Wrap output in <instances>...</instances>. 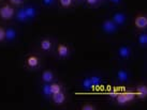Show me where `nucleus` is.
I'll list each match as a JSON object with an SVG mask.
<instances>
[{
  "instance_id": "f257e3e1",
  "label": "nucleus",
  "mask_w": 147,
  "mask_h": 110,
  "mask_svg": "<svg viewBox=\"0 0 147 110\" xmlns=\"http://www.w3.org/2000/svg\"><path fill=\"white\" fill-rule=\"evenodd\" d=\"M41 58L38 53H30L26 55L24 59V66L25 69H29V71H37L41 67Z\"/></svg>"
},
{
  "instance_id": "f03ea898",
  "label": "nucleus",
  "mask_w": 147,
  "mask_h": 110,
  "mask_svg": "<svg viewBox=\"0 0 147 110\" xmlns=\"http://www.w3.org/2000/svg\"><path fill=\"white\" fill-rule=\"evenodd\" d=\"M15 8L10 3H2L0 5V19L4 21H12L13 18H15Z\"/></svg>"
},
{
  "instance_id": "7ed1b4c3",
  "label": "nucleus",
  "mask_w": 147,
  "mask_h": 110,
  "mask_svg": "<svg viewBox=\"0 0 147 110\" xmlns=\"http://www.w3.org/2000/svg\"><path fill=\"white\" fill-rule=\"evenodd\" d=\"M134 91H123V92L117 93L115 99H116V103L118 105H127V104L131 103L132 101H134Z\"/></svg>"
},
{
  "instance_id": "20e7f679",
  "label": "nucleus",
  "mask_w": 147,
  "mask_h": 110,
  "mask_svg": "<svg viewBox=\"0 0 147 110\" xmlns=\"http://www.w3.org/2000/svg\"><path fill=\"white\" fill-rule=\"evenodd\" d=\"M133 26L136 30L144 31L147 28V15L145 13H138L133 19Z\"/></svg>"
},
{
  "instance_id": "39448f33",
  "label": "nucleus",
  "mask_w": 147,
  "mask_h": 110,
  "mask_svg": "<svg viewBox=\"0 0 147 110\" xmlns=\"http://www.w3.org/2000/svg\"><path fill=\"white\" fill-rule=\"evenodd\" d=\"M55 53H56L58 58H60V59H65V58H68L70 56L71 49H70V47L65 44V43H58L57 46H56Z\"/></svg>"
},
{
  "instance_id": "423d86ee",
  "label": "nucleus",
  "mask_w": 147,
  "mask_h": 110,
  "mask_svg": "<svg viewBox=\"0 0 147 110\" xmlns=\"http://www.w3.org/2000/svg\"><path fill=\"white\" fill-rule=\"evenodd\" d=\"M117 29H118V26L112 19H105L102 23V30L107 34H113L117 31Z\"/></svg>"
},
{
  "instance_id": "0eeeda50",
  "label": "nucleus",
  "mask_w": 147,
  "mask_h": 110,
  "mask_svg": "<svg viewBox=\"0 0 147 110\" xmlns=\"http://www.w3.org/2000/svg\"><path fill=\"white\" fill-rule=\"evenodd\" d=\"M134 94H135V97H138L139 99H141V101L146 99V97H147V86H146V83H144V82L139 83V85L136 86V88H135Z\"/></svg>"
},
{
  "instance_id": "6e6552de",
  "label": "nucleus",
  "mask_w": 147,
  "mask_h": 110,
  "mask_svg": "<svg viewBox=\"0 0 147 110\" xmlns=\"http://www.w3.org/2000/svg\"><path fill=\"white\" fill-rule=\"evenodd\" d=\"M51 96H52V101H53V103L56 106H62V105H65V102H67V95H65V93L63 91H60V92H58V93L52 94Z\"/></svg>"
},
{
  "instance_id": "1a4fd4ad",
  "label": "nucleus",
  "mask_w": 147,
  "mask_h": 110,
  "mask_svg": "<svg viewBox=\"0 0 147 110\" xmlns=\"http://www.w3.org/2000/svg\"><path fill=\"white\" fill-rule=\"evenodd\" d=\"M40 49L44 53H51L53 50V41L49 37H42L39 43Z\"/></svg>"
},
{
  "instance_id": "9d476101",
  "label": "nucleus",
  "mask_w": 147,
  "mask_h": 110,
  "mask_svg": "<svg viewBox=\"0 0 147 110\" xmlns=\"http://www.w3.org/2000/svg\"><path fill=\"white\" fill-rule=\"evenodd\" d=\"M117 55L120 59H129L132 55V49L128 45H123L117 49Z\"/></svg>"
},
{
  "instance_id": "9b49d317",
  "label": "nucleus",
  "mask_w": 147,
  "mask_h": 110,
  "mask_svg": "<svg viewBox=\"0 0 147 110\" xmlns=\"http://www.w3.org/2000/svg\"><path fill=\"white\" fill-rule=\"evenodd\" d=\"M111 19L114 21L118 27H120V26L125 25V23H126V21H127V16L125 13L119 12L118 11V12H115L114 14L112 15V18H111Z\"/></svg>"
},
{
  "instance_id": "f8f14e48",
  "label": "nucleus",
  "mask_w": 147,
  "mask_h": 110,
  "mask_svg": "<svg viewBox=\"0 0 147 110\" xmlns=\"http://www.w3.org/2000/svg\"><path fill=\"white\" fill-rule=\"evenodd\" d=\"M55 79V74L51 69H45L41 74V80L45 83H51Z\"/></svg>"
},
{
  "instance_id": "ddd939ff",
  "label": "nucleus",
  "mask_w": 147,
  "mask_h": 110,
  "mask_svg": "<svg viewBox=\"0 0 147 110\" xmlns=\"http://www.w3.org/2000/svg\"><path fill=\"white\" fill-rule=\"evenodd\" d=\"M116 77H117V80L120 82H127L129 81V78H130V75L128 73V71L123 69H120L117 71L116 73Z\"/></svg>"
},
{
  "instance_id": "4468645a",
  "label": "nucleus",
  "mask_w": 147,
  "mask_h": 110,
  "mask_svg": "<svg viewBox=\"0 0 147 110\" xmlns=\"http://www.w3.org/2000/svg\"><path fill=\"white\" fill-rule=\"evenodd\" d=\"M17 37V31L15 28L13 27H9V28H5V41L8 42H12L14 41Z\"/></svg>"
},
{
  "instance_id": "2eb2a0df",
  "label": "nucleus",
  "mask_w": 147,
  "mask_h": 110,
  "mask_svg": "<svg viewBox=\"0 0 147 110\" xmlns=\"http://www.w3.org/2000/svg\"><path fill=\"white\" fill-rule=\"evenodd\" d=\"M25 9V12L27 14V17H28V19H33L34 17L37 16V10L32 5H27Z\"/></svg>"
},
{
  "instance_id": "dca6fc26",
  "label": "nucleus",
  "mask_w": 147,
  "mask_h": 110,
  "mask_svg": "<svg viewBox=\"0 0 147 110\" xmlns=\"http://www.w3.org/2000/svg\"><path fill=\"white\" fill-rule=\"evenodd\" d=\"M15 18L21 23H25V21H28V17H27V14L25 12V9H20L17 11L16 14H15Z\"/></svg>"
},
{
  "instance_id": "f3484780",
  "label": "nucleus",
  "mask_w": 147,
  "mask_h": 110,
  "mask_svg": "<svg viewBox=\"0 0 147 110\" xmlns=\"http://www.w3.org/2000/svg\"><path fill=\"white\" fill-rule=\"evenodd\" d=\"M62 85L60 82H51L49 83V89H51V93L52 94H55V93H58V92H60L62 91Z\"/></svg>"
},
{
  "instance_id": "a211bd4d",
  "label": "nucleus",
  "mask_w": 147,
  "mask_h": 110,
  "mask_svg": "<svg viewBox=\"0 0 147 110\" xmlns=\"http://www.w3.org/2000/svg\"><path fill=\"white\" fill-rule=\"evenodd\" d=\"M138 42L142 47H146L147 46V33L146 32H141L138 35Z\"/></svg>"
},
{
  "instance_id": "6ab92c4d",
  "label": "nucleus",
  "mask_w": 147,
  "mask_h": 110,
  "mask_svg": "<svg viewBox=\"0 0 147 110\" xmlns=\"http://www.w3.org/2000/svg\"><path fill=\"white\" fill-rule=\"evenodd\" d=\"M58 3L62 9H70L73 7L74 0H58Z\"/></svg>"
},
{
  "instance_id": "aec40b11",
  "label": "nucleus",
  "mask_w": 147,
  "mask_h": 110,
  "mask_svg": "<svg viewBox=\"0 0 147 110\" xmlns=\"http://www.w3.org/2000/svg\"><path fill=\"white\" fill-rule=\"evenodd\" d=\"M82 86H83V88H84V89H86V90H89V89H92V88H94L90 77H86V78H84V79H83Z\"/></svg>"
},
{
  "instance_id": "412c9836",
  "label": "nucleus",
  "mask_w": 147,
  "mask_h": 110,
  "mask_svg": "<svg viewBox=\"0 0 147 110\" xmlns=\"http://www.w3.org/2000/svg\"><path fill=\"white\" fill-rule=\"evenodd\" d=\"M42 94L44 95L45 97H49L52 93H51V89H49V83H43L42 86Z\"/></svg>"
},
{
  "instance_id": "4be33fe9",
  "label": "nucleus",
  "mask_w": 147,
  "mask_h": 110,
  "mask_svg": "<svg viewBox=\"0 0 147 110\" xmlns=\"http://www.w3.org/2000/svg\"><path fill=\"white\" fill-rule=\"evenodd\" d=\"M81 109L82 110H94V109H97V106L94 105L92 103H85V104H83L82 105Z\"/></svg>"
},
{
  "instance_id": "5701e85b",
  "label": "nucleus",
  "mask_w": 147,
  "mask_h": 110,
  "mask_svg": "<svg viewBox=\"0 0 147 110\" xmlns=\"http://www.w3.org/2000/svg\"><path fill=\"white\" fill-rule=\"evenodd\" d=\"M90 79H91V82H92V86L94 87H97L99 86L100 83H101V78L99 77V76H91L90 77Z\"/></svg>"
},
{
  "instance_id": "b1692460",
  "label": "nucleus",
  "mask_w": 147,
  "mask_h": 110,
  "mask_svg": "<svg viewBox=\"0 0 147 110\" xmlns=\"http://www.w3.org/2000/svg\"><path fill=\"white\" fill-rule=\"evenodd\" d=\"M5 41V28L0 25V43H3Z\"/></svg>"
},
{
  "instance_id": "393cba45",
  "label": "nucleus",
  "mask_w": 147,
  "mask_h": 110,
  "mask_svg": "<svg viewBox=\"0 0 147 110\" xmlns=\"http://www.w3.org/2000/svg\"><path fill=\"white\" fill-rule=\"evenodd\" d=\"M25 2V0H9V3L12 4L13 7H20Z\"/></svg>"
},
{
  "instance_id": "a878e982",
  "label": "nucleus",
  "mask_w": 147,
  "mask_h": 110,
  "mask_svg": "<svg viewBox=\"0 0 147 110\" xmlns=\"http://www.w3.org/2000/svg\"><path fill=\"white\" fill-rule=\"evenodd\" d=\"M85 1L89 7H96L99 3V0H85Z\"/></svg>"
},
{
  "instance_id": "bb28decb",
  "label": "nucleus",
  "mask_w": 147,
  "mask_h": 110,
  "mask_svg": "<svg viewBox=\"0 0 147 110\" xmlns=\"http://www.w3.org/2000/svg\"><path fill=\"white\" fill-rule=\"evenodd\" d=\"M41 1L42 4L45 5V7H49V5L54 4V2H55V0H41Z\"/></svg>"
},
{
  "instance_id": "cd10ccee",
  "label": "nucleus",
  "mask_w": 147,
  "mask_h": 110,
  "mask_svg": "<svg viewBox=\"0 0 147 110\" xmlns=\"http://www.w3.org/2000/svg\"><path fill=\"white\" fill-rule=\"evenodd\" d=\"M111 3H113V4H119L123 0H109Z\"/></svg>"
},
{
  "instance_id": "c85d7f7f",
  "label": "nucleus",
  "mask_w": 147,
  "mask_h": 110,
  "mask_svg": "<svg viewBox=\"0 0 147 110\" xmlns=\"http://www.w3.org/2000/svg\"><path fill=\"white\" fill-rule=\"evenodd\" d=\"M74 1H83V0H74Z\"/></svg>"
},
{
  "instance_id": "c756f323",
  "label": "nucleus",
  "mask_w": 147,
  "mask_h": 110,
  "mask_svg": "<svg viewBox=\"0 0 147 110\" xmlns=\"http://www.w3.org/2000/svg\"><path fill=\"white\" fill-rule=\"evenodd\" d=\"M101 1H104V0H99V2H101Z\"/></svg>"
},
{
  "instance_id": "7c9ffc66",
  "label": "nucleus",
  "mask_w": 147,
  "mask_h": 110,
  "mask_svg": "<svg viewBox=\"0 0 147 110\" xmlns=\"http://www.w3.org/2000/svg\"><path fill=\"white\" fill-rule=\"evenodd\" d=\"M0 1H1V0H0Z\"/></svg>"
}]
</instances>
